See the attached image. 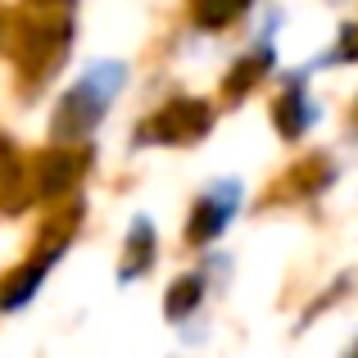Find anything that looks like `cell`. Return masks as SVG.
Listing matches in <instances>:
<instances>
[{"instance_id":"obj_1","label":"cell","mask_w":358,"mask_h":358,"mask_svg":"<svg viewBox=\"0 0 358 358\" xmlns=\"http://www.w3.org/2000/svg\"><path fill=\"white\" fill-rule=\"evenodd\" d=\"M109 91H114V87H100V73H96V78H87L82 87H73L69 100H64V109H59L55 131H59V136H82V131H91V122L105 114Z\"/></svg>"},{"instance_id":"obj_2","label":"cell","mask_w":358,"mask_h":358,"mask_svg":"<svg viewBox=\"0 0 358 358\" xmlns=\"http://www.w3.org/2000/svg\"><path fill=\"white\" fill-rule=\"evenodd\" d=\"M204 127H209V109L195 105V100H177L173 109H164V114L155 118L150 131H159L164 141H195Z\"/></svg>"},{"instance_id":"obj_3","label":"cell","mask_w":358,"mask_h":358,"mask_svg":"<svg viewBox=\"0 0 358 358\" xmlns=\"http://www.w3.org/2000/svg\"><path fill=\"white\" fill-rule=\"evenodd\" d=\"M231 204H236V186H222L213 191L209 200L195 204V218H191V241H213L231 218Z\"/></svg>"},{"instance_id":"obj_4","label":"cell","mask_w":358,"mask_h":358,"mask_svg":"<svg viewBox=\"0 0 358 358\" xmlns=\"http://www.w3.org/2000/svg\"><path fill=\"white\" fill-rule=\"evenodd\" d=\"M45 268H50V254H45L41 263H32V268H23L18 277H9V290L0 295V308H18L23 299H32L36 295V281L45 277Z\"/></svg>"},{"instance_id":"obj_5","label":"cell","mask_w":358,"mask_h":358,"mask_svg":"<svg viewBox=\"0 0 358 358\" xmlns=\"http://www.w3.org/2000/svg\"><path fill=\"white\" fill-rule=\"evenodd\" d=\"M127 263H122V277H131V272H145L150 259H155V227H150L145 218L131 227V241H127Z\"/></svg>"},{"instance_id":"obj_6","label":"cell","mask_w":358,"mask_h":358,"mask_svg":"<svg viewBox=\"0 0 358 358\" xmlns=\"http://www.w3.org/2000/svg\"><path fill=\"white\" fill-rule=\"evenodd\" d=\"M200 295H204V281L200 277H182L173 290H168V299H164L168 317H186L195 304H200Z\"/></svg>"},{"instance_id":"obj_7","label":"cell","mask_w":358,"mask_h":358,"mask_svg":"<svg viewBox=\"0 0 358 358\" xmlns=\"http://www.w3.org/2000/svg\"><path fill=\"white\" fill-rule=\"evenodd\" d=\"M73 173H78V164H73L69 155H50L41 164V195H59L64 186L73 182Z\"/></svg>"},{"instance_id":"obj_8","label":"cell","mask_w":358,"mask_h":358,"mask_svg":"<svg viewBox=\"0 0 358 358\" xmlns=\"http://www.w3.org/2000/svg\"><path fill=\"white\" fill-rule=\"evenodd\" d=\"M245 9V0H195V18H200L204 27H222V23H231Z\"/></svg>"},{"instance_id":"obj_9","label":"cell","mask_w":358,"mask_h":358,"mask_svg":"<svg viewBox=\"0 0 358 358\" xmlns=\"http://www.w3.org/2000/svg\"><path fill=\"white\" fill-rule=\"evenodd\" d=\"M277 122L295 136V131H304V122H308V109H304V100H299V91H290L286 100L277 105Z\"/></svg>"},{"instance_id":"obj_10","label":"cell","mask_w":358,"mask_h":358,"mask_svg":"<svg viewBox=\"0 0 358 358\" xmlns=\"http://www.w3.org/2000/svg\"><path fill=\"white\" fill-rule=\"evenodd\" d=\"M263 64H268V59H263V55H259V59H245V64H236V73H231V78H227V91H231V96H236L241 87H250V82L259 78V73H263Z\"/></svg>"},{"instance_id":"obj_11","label":"cell","mask_w":358,"mask_h":358,"mask_svg":"<svg viewBox=\"0 0 358 358\" xmlns=\"http://www.w3.org/2000/svg\"><path fill=\"white\" fill-rule=\"evenodd\" d=\"M358 55V27H345V45H341V59H354Z\"/></svg>"}]
</instances>
